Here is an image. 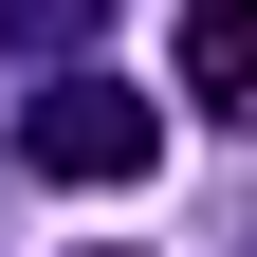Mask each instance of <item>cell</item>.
<instances>
[{
  "label": "cell",
  "instance_id": "obj_2",
  "mask_svg": "<svg viewBox=\"0 0 257 257\" xmlns=\"http://www.w3.org/2000/svg\"><path fill=\"white\" fill-rule=\"evenodd\" d=\"M184 92L220 128H257V0H184Z\"/></svg>",
  "mask_w": 257,
  "mask_h": 257
},
{
  "label": "cell",
  "instance_id": "obj_1",
  "mask_svg": "<svg viewBox=\"0 0 257 257\" xmlns=\"http://www.w3.org/2000/svg\"><path fill=\"white\" fill-rule=\"evenodd\" d=\"M19 166L37 184H147L166 166V110H147L128 74H55L37 110H19Z\"/></svg>",
  "mask_w": 257,
  "mask_h": 257
},
{
  "label": "cell",
  "instance_id": "obj_4",
  "mask_svg": "<svg viewBox=\"0 0 257 257\" xmlns=\"http://www.w3.org/2000/svg\"><path fill=\"white\" fill-rule=\"evenodd\" d=\"M92 257H147V239H92Z\"/></svg>",
  "mask_w": 257,
  "mask_h": 257
},
{
  "label": "cell",
  "instance_id": "obj_3",
  "mask_svg": "<svg viewBox=\"0 0 257 257\" xmlns=\"http://www.w3.org/2000/svg\"><path fill=\"white\" fill-rule=\"evenodd\" d=\"M92 19H110V0H19V37H37V55H55V37H92Z\"/></svg>",
  "mask_w": 257,
  "mask_h": 257
}]
</instances>
